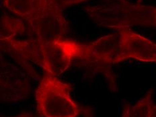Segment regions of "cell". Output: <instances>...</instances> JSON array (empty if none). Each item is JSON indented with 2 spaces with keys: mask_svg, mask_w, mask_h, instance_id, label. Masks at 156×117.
Returning <instances> with one entry per match:
<instances>
[{
  "mask_svg": "<svg viewBox=\"0 0 156 117\" xmlns=\"http://www.w3.org/2000/svg\"><path fill=\"white\" fill-rule=\"evenodd\" d=\"M121 41V61L129 58L156 63V43L129 28L118 30Z\"/></svg>",
  "mask_w": 156,
  "mask_h": 117,
  "instance_id": "ba28073f",
  "label": "cell"
},
{
  "mask_svg": "<svg viewBox=\"0 0 156 117\" xmlns=\"http://www.w3.org/2000/svg\"><path fill=\"white\" fill-rule=\"evenodd\" d=\"M141 1H142V0H138V3H137V4H140Z\"/></svg>",
  "mask_w": 156,
  "mask_h": 117,
  "instance_id": "9a60e30c",
  "label": "cell"
},
{
  "mask_svg": "<svg viewBox=\"0 0 156 117\" xmlns=\"http://www.w3.org/2000/svg\"><path fill=\"white\" fill-rule=\"evenodd\" d=\"M121 41L119 34L106 35L89 44L76 41L75 58L84 62L101 65H114L121 61Z\"/></svg>",
  "mask_w": 156,
  "mask_h": 117,
  "instance_id": "3957f363",
  "label": "cell"
},
{
  "mask_svg": "<svg viewBox=\"0 0 156 117\" xmlns=\"http://www.w3.org/2000/svg\"><path fill=\"white\" fill-rule=\"evenodd\" d=\"M26 27L24 22L12 16L2 15L0 27V40L14 38L24 33Z\"/></svg>",
  "mask_w": 156,
  "mask_h": 117,
  "instance_id": "8fae6325",
  "label": "cell"
},
{
  "mask_svg": "<svg viewBox=\"0 0 156 117\" xmlns=\"http://www.w3.org/2000/svg\"><path fill=\"white\" fill-rule=\"evenodd\" d=\"M30 27L42 44L63 38L68 30V22L57 0H48L46 7Z\"/></svg>",
  "mask_w": 156,
  "mask_h": 117,
  "instance_id": "5b68a950",
  "label": "cell"
},
{
  "mask_svg": "<svg viewBox=\"0 0 156 117\" xmlns=\"http://www.w3.org/2000/svg\"><path fill=\"white\" fill-rule=\"evenodd\" d=\"M151 117H156V105L154 104L151 108Z\"/></svg>",
  "mask_w": 156,
  "mask_h": 117,
  "instance_id": "5bb4252c",
  "label": "cell"
},
{
  "mask_svg": "<svg viewBox=\"0 0 156 117\" xmlns=\"http://www.w3.org/2000/svg\"><path fill=\"white\" fill-rule=\"evenodd\" d=\"M48 2V0H3V5L30 26L41 14Z\"/></svg>",
  "mask_w": 156,
  "mask_h": 117,
  "instance_id": "9c48e42d",
  "label": "cell"
},
{
  "mask_svg": "<svg viewBox=\"0 0 156 117\" xmlns=\"http://www.w3.org/2000/svg\"><path fill=\"white\" fill-rule=\"evenodd\" d=\"M71 85L47 75L36 90L38 115L42 117H77L86 111L71 98Z\"/></svg>",
  "mask_w": 156,
  "mask_h": 117,
  "instance_id": "7a4b0ae2",
  "label": "cell"
},
{
  "mask_svg": "<svg viewBox=\"0 0 156 117\" xmlns=\"http://www.w3.org/2000/svg\"><path fill=\"white\" fill-rule=\"evenodd\" d=\"M76 44V41L65 38L42 44L44 70L55 77L64 73L75 58Z\"/></svg>",
  "mask_w": 156,
  "mask_h": 117,
  "instance_id": "52a82bcc",
  "label": "cell"
},
{
  "mask_svg": "<svg viewBox=\"0 0 156 117\" xmlns=\"http://www.w3.org/2000/svg\"><path fill=\"white\" fill-rule=\"evenodd\" d=\"M87 15L100 27L116 29L131 26L156 27V8L133 4L128 0H105L101 4L87 6Z\"/></svg>",
  "mask_w": 156,
  "mask_h": 117,
  "instance_id": "6da1fadb",
  "label": "cell"
},
{
  "mask_svg": "<svg viewBox=\"0 0 156 117\" xmlns=\"http://www.w3.org/2000/svg\"><path fill=\"white\" fill-rule=\"evenodd\" d=\"M1 50L7 53L34 78L38 75L30 63L44 69L42 43L37 39L17 40L14 38L0 40Z\"/></svg>",
  "mask_w": 156,
  "mask_h": 117,
  "instance_id": "277c9868",
  "label": "cell"
},
{
  "mask_svg": "<svg viewBox=\"0 0 156 117\" xmlns=\"http://www.w3.org/2000/svg\"><path fill=\"white\" fill-rule=\"evenodd\" d=\"M59 8L62 9L69 7L71 5L80 4V3L85 2L88 0H57Z\"/></svg>",
  "mask_w": 156,
  "mask_h": 117,
  "instance_id": "7c38bea8",
  "label": "cell"
},
{
  "mask_svg": "<svg viewBox=\"0 0 156 117\" xmlns=\"http://www.w3.org/2000/svg\"><path fill=\"white\" fill-rule=\"evenodd\" d=\"M153 102V90H149L146 95L135 105H126L122 110V117H151Z\"/></svg>",
  "mask_w": 156,
  "mask_h": 117,
  "instance_id": "30bf717a",
  "label": "cell"
},
{
  "mask_svg": "<svg viewBox=\"0 0 156 117\" xmlns=\"http://www.w3.org/2000/svg\"><path fill=\"white\" fill-rule=\"evenodd\" d=\"M0 98L3 102H13L26 99L30 93V83L21 69L5 60H1Z\"/></svg>",
  "mask_w": 156,
  "mask_h": 117,
  "instance_id": "8992f818",
  "label": "cell"
},
{
  "mask_svg": "<svg viewBox=\"0 0 156 117\" xmlns=\"http://www.w3.org/2000/svg\"><path fill=\"white\" fill-rule=\"evenodd\" d=\"M2 117H5V116H2ZM8 117H42L40 115H36L33 113L31 112H22L20 115H18L16 116H8Z\"/></svg>",
  "mask_w": 156,
  "mask_h": 117,
  "instance_id": "4fadbf2b",
  "label": "cell"
}]
</instances>
